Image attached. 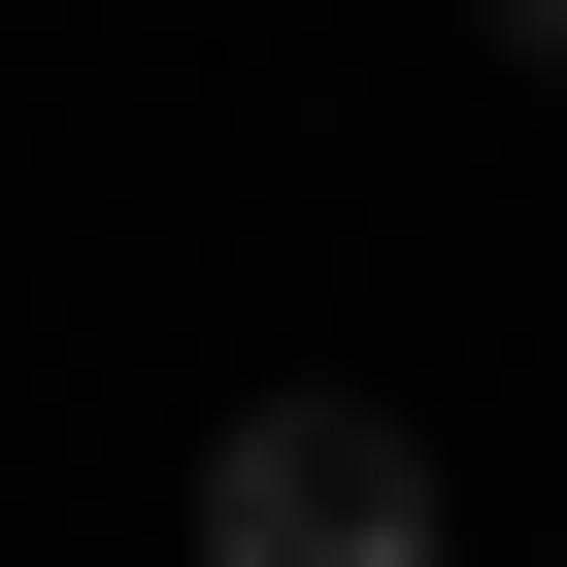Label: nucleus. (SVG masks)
I'll list each match as a JSON object with an SVG mask.
<instances>
[{"mask_svg":"<svg viewBox=\"0 0 567 567\" xmlns=\"http://www.w3.org/2000/svg\"><path fill=\"white\" fill-rule=\"evenodd\" d=\"M200 567H434V434L401 401H234L200 434Z\"/></svg>","mask_w":567,"mask_h":567,"instance_id":"1","label":"nucleus"},{"mask_svg":"<svg viewBox=\"0 0 567 567\" xmlns=\"http://www.w3.org/2000/svg\"><path fill=\"white\" fill-rule=\"evenodd\" d=\"M501 68H567V0H501Z\"/></svg>","mask_w":567,"mask_h":567,"instance_id":"2","label":"nucleus"}]
</instances>
